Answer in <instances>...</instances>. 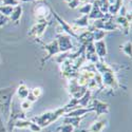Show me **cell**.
<instances>
[{
  "mask_svg": "<svg viewBox=\"0 0 132 132\" xmlns=\"http://www.w3.org/2000/svg\"><path fill=\"white\" fill-rule=\"evenodd\" d=\"M6 21H7V18L5 16H3L2 14H0V27H2Z\"/></svg>",
  "mask_w": 132,
  "mask_h": 132,
  "instance_id": "obj_25",
  "label": "cell"
},
{
  "mask_svg": "<svg viewBox=\"0 0 132 132\" xmlns=\"http://www.w3.org/2000/svg\"><path fill=\"white\" fill-rule=\"evenodd\" d=\"M77 23L78 26H80V27H86V26H88V15H86V16H84L81 19H79V20H77Z\"/></svg>",
  "mask_w": 132,
  "mask_h": 132,
  "instance_id": "obj_19",
  "label": "cell"
},
{
  "mask_svg": "<svg viewBox=\"0 0 132 132\" xmlns=\"http://www.w3.org/2000/svg\"><path fill=\"white\" fill-rule=\"evenodd\" d=\"M46 28H47V22L46 21H40V22H38V23H36V24H34L32 27L30 35H33L35 37H39V36H41L43 34V33H45Z\"/></svg>",
  "mask_w": 132,
  "mask_h": 132,
  "instance_id": "obj_2",
  "label": "cell"
},
{
  "mask_svg": "<svg viewBox=\"0 0 132 132\" xmlns=\"http://www.w3.org/2000/svg\"><path fill=\"white\" fill-rule=\"evenodd\" d=\"M93 104H94V107H92L91 109L92 110H95L98 115L108 112V105L107 104L101 103L100 101H93Z\"/></svg>",
  "mask_w": 132,
  "mask_h": 132,
  "instance_id": "obj_3",
  "label": "cell"
},
{
  "mask_svg": "<svg viewBox=\"0 0 132 132\" xmlns=\"http://www.w3.org/2000/svg\"><path fill=\"white\" fill-rule=\"evenodd\" d=\"M78 1H79V0H71V1L69 2V6L70 7H76V6H77V3H78Z\"/></svg>",
  "mask_w": 132,
  "mask_h": 132,
  "instance_id": "obj_26",
  "label": "cell"
},
{
  "mask_svg": "<svg viewBox=\"0 0 132 132\" xmlns=\"http://www.w3.org/2000/svg\"><path fill=\"white\" fill-rule=\"evenodd\" d=\"M91 9H92V6H91V4H86L84 7H81V9H79V11L82 13V14H88L91 11Z\"/></svg>",
  "mask_w": 132,
  "mask_h": 132,
  "instance_id": "obj_22",
  "label": "cell"
},
{
  "mask_svg": "<svg viewBox=\"0 0 132 132\" xmlns=\"http://www.w3.org/2000/svg\"><path fill=\"white\" fill-rule=\"evenodd\" d=\"M13 12V7L10 6V5H3V6H0V14H2L3 16L7 17V16H11Z\"/></svg>",
  "mask_w": 132,
  "mask_h": 132,
  "instance_id": "obj_13",
  "label": "cell"
},
{
  "mask_svg": "<svg viewBox=\"0 0 132 132\" xmlns=\"http://www.w3.org/2000/svg\"><path fill=\"white\" fill-rule=\"evenodd\" d=\"M105 127H106V120L100 119V120H97V122H94L90 126L89 132H102Z\"/></svg>",
  "mask_w": 132,
  "mask_h": 132,
  "instance_id": "obj_5",
  "label": "cell"
},
{
  "mask_svg": "<svg viewBox=\"0 0 132 132\" xmlns=\"http://www.w3.org/2000/svg\"><path fill=\"white\" fill-rule=\"evenodd\" d=\"M120 48H122L123 52L127 55V56H129V57L131 56V42L130 41H127L126 43H124Z\"/></svg>",
  "mask_w": 132,
  "mask_h": 132,
  "instance_id": "obj_14",
  "label": "cell"
},
{
  "mask_svg": "<svg viewBox=\"0 0 132 132\" xmlns=\"http://www.w3.org/2000/svg\"><path fill=\"white\" fill-rule=\"evenodd\" d=\"M89 97H90V93H86V95H85V97H84V100H79L80 105H81V106H87V105H88L87 101H89Z\"/></svg>",
  "mask_w": 132,
  "mask_h": 132,
  "instance_id": "obj_23",
  "label": "cell"
},
{
  "mask_svg": "<svg viewBox=\"0 0 132 132\" xmlns=\"http://www.w3.org/2000/svg\"><path fill=\"white\" fill-rule=\"evenodd\" d=\"M17 94L20 98H23V100H27V97L28 95L30 94L29 92V89L27 88L26 85H20L19 88H18V90H17Z\"/></svg>",
  "mask_w": 132,
  "mask_h": 132,
  "instance_id": "obj_11",
  "label": "cell"
},
{
  "mask_svg": "<svg viewBox=\"0 0 132 132\" xmlns=\"http://www.w3.org/2000/svg\"><path fill=\"white\" fill-rule=\"evenodd\" d=\"M104 35H105V32L104 31H102V30H96V32L94 33V38H95V40H102L103 39V37H104Z\"/></svg>",
  "mask_w": 132,
  "mask_h": 132,
  "instance_id": "obj_17",
  "label": "cell"
},
{
  "mask_svg": "<svg viewBox=\"0 0 132 132\" xmlns=\"http://www.w3.org/2000/svg\"><path fill=\"white\" fill-rule=\"evenodd\" d=\"M49 15V9L45 5H38L35 9V16L38 19H45Z\"/></svg>",
  "mask_w": 132,
  "mask_h": 132,
  "instance_id": "obj_6",
  "label": "cell"
},
{
  "mask_svg": "<svg viewBox=\"0 0 132 132\" xmlns=\"http://www.w3.org/2000/svg\"><path fill=\"white\" fill-rule=\"evenodd\" d=\"M65 108L63 109H58L56 111H49V112H46L41 114L40 116H37V117H34L33 120H34V123L38 124L41 128L46 127L48 125H50L51 123H53L54 120H56L60 115H62V113L64 112Z\"/></svg>",
  "mask_w": 132,
  "mask_h": 132,
  "instance_id": "obj_1",
  "label": "cell"
},
{
  "mask_svg": "<svg viewBox=\"0 0 132 132\" xmlns=\"http://www.w3.org/2000/svg\"><path fill=\"white\" fill-rule=\"evenodd\" d=\"M60 132H73L74 131V127L70 124H63L60 128H59Z\"/></svg>",
  "mask_w": 132,
  "mask_h": 132,
  "instance_id": "obj_16",
  "label": "cell"
},
{
  "mask_svg": "<svg viewBox=\"0 0 132 132\" xmlns=\"http://www.w3.org/2000/svg\"><path fill=\"white\" fill-rule=\"evenodd\" d=\"M41 93H42V90L40 89V88H34V89L32 90V92H31V94L35 98H38L41 95Z\"/></svg>",
  "mask_w": 132,
  "mask_h": 132,
  "instance_id": "obj_20",
  "label": "cell"
},
{
  "mask_svg": "<svg viewBox=\"0 0 132 132\" xmlns=\"http://www.w3.org/2000/svg\"><path fill=\"white\" fill-rule=\"evenodd\" d=\"M21 13H22V7L20 5H17L15 9H13V12L11 14V20H13L14 22H17L21 17Z\"/></svg>",
  "mask_w": 132,
  "mask_h": 132,
  "instance_id": "obj_9",
  "label": "cell"
},
{
  "mask_svg": "<svg viewBox=\"0 0 132 132\" xmlns=\"http://www.w3.org/2000/svg\"><path fill=\"white\" fill-rule=\"evenodd\" d=\"M3 3H4V5L12 6V5H16L18 3V1L17 0H3Z\"/></svg>",
  "mask_w": 132,
  "mask_h": 132,
  "instance_id": "obj_24",
  "label": "cell"
},
{
  "mask_svg": "<svg viewBox=\"0 0 132 132\" xmlns=\"http://www.w3.org/2000/svg\"><path fill=\"white\" fill-rule=\"evenodd\" d=\"M30 120L28 122V120H19V122H17L16 124V127L17 128H29V125H30Z\"/></svg>",
  "mask_w": 132,
  "mask_h": 132,
  "instance_id": "obj_18",
  "label": "cell"
},
{
  "mask_svg": "<svg viewBox=\"0 0 132 132\" xmlns=\"http://www.w3.org/2000/svg\"><path fill=\"white\" fill-rule=\"evenodd\" d=\"M80 119H81L80 116H70V117L64 118L63 120H64V124H70V125H72L75 128V127L79 126Z\"/></svg>",
  "mask_w": 132,
  "mask_h": 132,
  "instance_id": "obj_10",
  "label": "cell"
},
{
  "mask_svg": "<svg viewBox=\"0 0 132 132\" xmlns=\"http://www.w3.org/2000/svg\"><path fill=\"white\" fill-rule=\"evenodd\" d=\"M29 129H30L32 132H41V129H42V128H41L38 124L31 122L30 125H29Z\"/></svg>",
  "mask_w": 132,
  "mask_h": 132,
  "instance_id": "obj_15",
  "label": "cell"
},
{
  "mask_svg": "<svg viewBox=\"0 0 132 132\" xmlns=\"http://www.w3.org/2000/svg\"><path fill=\"white\" fill-rule=\"evenodd\" d=\"M58 42H59V45H58L59 51H67V50H69V49L72 48L71 40L67 36H60Z\"/></svg>",
  "mask_w": 132,
  "mask_h": 132,
  "instance_id": "obj_4",
  "label": "cell"
},
{
  "mask_svg": "<svg viewBox=\"0 0 132 132\" xmlns=\"http://www.w3.org/2000/svg\"><path fill=\"white\" fill-rule=\"evenodd\" d=\"M95 53H97V55H100L101 57H103L104 55H106L107 50H106V45L103 40H98L95 43Z\"/></svg>",
  "mask_w": 132,
  "mask_h": 132,
  "instance_id": "obj_7",
  "label": "cell"
},
{
  "mask_svg": "<svg viewBox=\"0 0 132 132\" xmlns=\"http://www.w3.org/2000/svg\"><path fill=\"white\" fill-rule=\"evenodd\" d=\"M31 106H32V103L31 102H29L28 100H24L22 103H21V109L22 110H29L30 108H31Z\"/></svg>",
  "mask_w": 132,
  "mask_h": 132,
  "instance_id": "obj_21",
  "label": "cell"
},
{
  "mask_svg": "<svg viewBox=\"0 0 132 132\" xmlns=\"http://www.w3.org/2000/svg\"><path fill=\"white\" fill-rule=\"evenodd\" d=\"M46 49L49 51V56H48V57H51L53 54L57 53V52L59 51V48H58V42H57V41H53V42H51L49 46H47V47H46Z\"/></svg>",
  "mask_w": 132,
  "mask_h": 132,
  "instance_id": "obj_12",
  "label": "cell"
},
{
  "mask_svg": "<svg viewBox=\"0 0 132 132\" xmlns=\"http://www.w3.org/2000/svg\"><path fill=\"white\" fill-rule=\"evenodd\" d=\"M89 111H92V109H85V108H80V109H75L73 110V111L69 112L67 115V117H70V116H81L84 114H86L87 112H89Z\"/></svg>",
  "mask_w": 132,
  "mask_h": 132,
  "instance_id": "obj_8",
  "label": "cell"
}]
</instances>
